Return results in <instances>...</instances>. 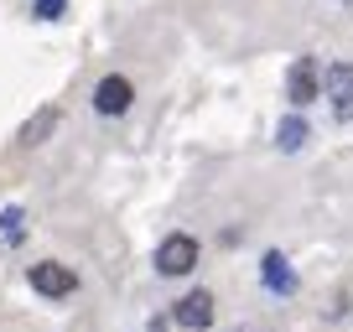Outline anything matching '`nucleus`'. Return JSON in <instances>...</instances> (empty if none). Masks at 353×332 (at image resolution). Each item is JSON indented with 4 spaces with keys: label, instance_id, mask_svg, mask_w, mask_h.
<instances>
[{
    "label": "nucleus",
    "instance_id": "nucleus-5",
    "mask_svg": "<svg viewBox=\"0 0 353 332\" xmlns=\"http://www.w3.org/2000/svg\"><path fill=\"white\" fill-rule=\"evenodd\" d=\"M176 322H182V327H192V332H203L213 322V296L208 291H188V296L176 301V311H172Z\"/></svg>",
    "mask_w": 353,
    "mask_h": 332
},
{
    "label": "nucleus",
    "instance_id": "nucleus-1",
    "mask_svg": "<svg viewBox=\"0 0 353 332\" xmlns=\"http://www.w3.org/2000/svg\"><path fill=\"white\" fill-rule=\"evenodd\" d=\"M26 280H32V291H37V296H47V301H63V296H73V291H78V276L68 265H57V260L32 265V270H26Z\"/></svg>",
    "mask_w": 353,
    "mask_h": 332
},
{
    "label": "nucleus",
    "instance_id": "nucleus-10",
    "mask_svg": "<svg viewBox=\"0 0 353 332\" xmlns=\"http://www.w3.org/2000/svg\"><path fill=\"white\" fill-rule=\"evenodd\" d=\"M63 6H68V0H37L32 16H37V21H57V16H63Z\"/></svg>",
    "mask_w": 353,
    "mask_h": 332
},
{
    "label": "nucleus",
    "instance_id": "nucleus-11",
    "mask_svg": "<svg viewBox=\"0 0 353 332\" xmlns=\"http://www.w3.org/2000/svg\"><path fill=\"white\" fill-rule=\"evenodd\" d=\"M16 223H21V208H6V213H0V234H11V239H16Z\"/></svg>",
    "mask_w": 353,
    "mask_h": 332
},
{
    "label": "nucleus",
    "instance_id": "nucleus-3",
    "mask_svg": "<svg viewBox=\"0 0 353 332\" xmlns=\"http://www.w3.org/2000/svg\"><path fill=\"white\" fill-rule=\"evenodd\" d=\"M130 99H135V89H130V78H120V73H110L99 89H94V110L99 114H125Z\"/></svg>",
    "mask_w": 353,
    "mask_h": 332
},
{
    "label": "nucleus",
    "instance_id": "nucleus-2",
    "mask_svg": "<svg viewBox=\"0 0 353 332\" xmlns=\"http://www.w3.org/2000/svg\"><path fill=\"white\" fill-rule=\"evenodd\" d=\"M198 265V239L192 234H166L161 249H156V270L161 276H188Z\"/></svg>",
    "mask_w": 353,
    "mask_h": 332
},
{
    "label": "nucleus",
    "instance_id": "nucleus-8",
    "mask_svg": "<svg viewBox=\"0 0 353 332\" xmlns=\"http://www.w3.org/2000/svg\"><path fill=\"white\" fill-rule=\"evenodd\" d=\"M265 286H270V291H291V286H296V276L286 270L281 255H265Z\"/></svg>",
    "mask_w": 353,
    "mask_h": 332
},
{
    "label": "nucleus",
    "instance_id": "nucleus-4",
    "mask_svg": "<svg viewBox=\"0 0 353 332\" xmlns=\"http://www.w3.org/2000/svg\"><path fill=\"white\" fill-rule=\"evenodd\" d=\"M327 94H332L338 120H353V63H332L327 68Z\"/></svg>",
    "mask_w": 353,
    "mask_h": 332
},
{
    "label": "nucleus",
    "instance_id": "nucleus-7",
    "mask_svg": "<svg viewBox=\"0 0 353 332\" xmlns=\"http://www.w3.org/2000/svg\"><path fill=\"white\" fill-rule=\"evenodd\" d=\"M52 130H57V110H37L32 120H26V130H21V145H42Z\"/></svg>",
    "mask_w": 353,
    "mask_h": 332
},
{
    "label": "nucleus",
    "instance_id": "nucleus-9",
    "mask_svg": "<svg viewBox=\"0 0 353 332\" xmlns=\"http://www.w3.org/2000/svg\"><path fill=\"white\" fill-rule=\"evenodd\" d=\"M276 141L286 145V151H296L301 141H307V120H296V114H291V120H281V130H276Z\"/></svg>",
    "mask_w": 353,
    "mask_h": 332
},
{
    "label": "nucleus",
    "instance_id": "nucleus-6",
    "mask_svg": "<svg viewBox=\"0 0 353 332\" xmlns=\"http://www.w3.org/2000/svg\"><path fill=\"white\" fill-rule=\"evenodd\" d=\"M312 99H317V63L296 57L291 63V104H312Z\"/></svg>",
    "mask_w": 353,
    "mask_h": 332
}]
</instances>
